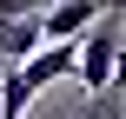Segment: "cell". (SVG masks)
<instances>
[{
  "instance_id": "obj_1",
  "label": "cell",
  "mask_w": 126,
  "mask_h": 119,
  "mask_svg": "<svg viewBox=\"0 0 126 119\" xmlns=\"http://www.w3.org/2000/svg\"><path fill=\"white\" fill-rule=\"evenodd\" d=\"M120 53H126V7L113 0V7L80 33V86H86V93H113Z\"/></svg>"
},
{
  "instance_id": "obj_8",
  "label": "cell",
  "mask_w": 126,
  "mask_h": 119,
  "mask_svg": "<svg viewBox=\"0 0 126 119\" xmlns=\"http://www.w3.org/2000/svg\"><path fill=\"white\" fill-rule=\"evenodd\" d=\"M120 7H126V0H120Z\"/></svg>"
},
{
  "instance_id": "obj_5",
  "label": "cell",
  "mask_w": 126,
  "mask_h": 119,
  "mask_svg": "<svg viewBox=\"0 0 126 119\" xmlns=\"http://www.w3.org/2000/svg\"><path fill=\"white\" fill-rule=\"evenodd\" d=\"M86 119H120V106H113L106 93H93V99H86Z\"/></svg>"
},
{
  "instance_id": "obj_7",
  "label": "cell",
  "mask_w": 126,
  "mask_h": 119,
  "mask_svg": "<svg viewBox=\"0 0 126 119\" xmlns=\"http://www.w3.org/2000/svg\"><path fill=\"white\" fill-rule=\"evenodd\" d=\"M0 119H7V113H0Z\"/></svg>"
},
{
  "instance_id": "obj_2",
  "label": "cell",
  "mask_w": 126,
  "mask_h": 119,
  "mask_svg": "<svg viewBox=\"0 0 126 119\" xmlns=\"http://www.w3.org/2000/svg\"><path fill=\"white\" fill-rule=\"evenodd\" d=\"M106 7H113V0H53V7L40 13V26H47V40H80Z\"/></svg>"
},
{
  "instance_id": "obj_4",
  "label": "cell",
  "mask_w": 126,
  "mask_h": 119,
  "mask_svg": "<svg viewBox=\"0 0 126 119\" xmlns=\"http://www.w3.org/2000/svg\"><path fill=\"white\" fill-rule=\"evenodd\" d=\"M47 0H0V20H33Z\"/></svg>"
},
{
  "instance_id": "obj_6",
  "label": "cell",
  "mask_w": 126,
  "mask_h": 119,
  "mask_svg": "<svg viewBox=\"0 0 126 119\" xmlns=\"http://www.w3.org/2000/svg\"><path fill=\"white\" fill-rule=\"evenodd\" d=\"M0 26H7V20H0Z\"/></svg>"
},
{
  "instance_id": "obj_3",
  "label": "cell",
  "mask_w": 126,
  "mask_h": 119,
  "mask_svg": "<svg viewBox=\"0 0 126 119\" xmlns=\"http://www.w3.org/2000/svg\"><path fill=\"white\" fill-rule=\"evenodd\" d=\"M40 46H47V26H40V13H33V20H7V26H0V73L27 66Z\"/></svg>"
}]
</instances>
